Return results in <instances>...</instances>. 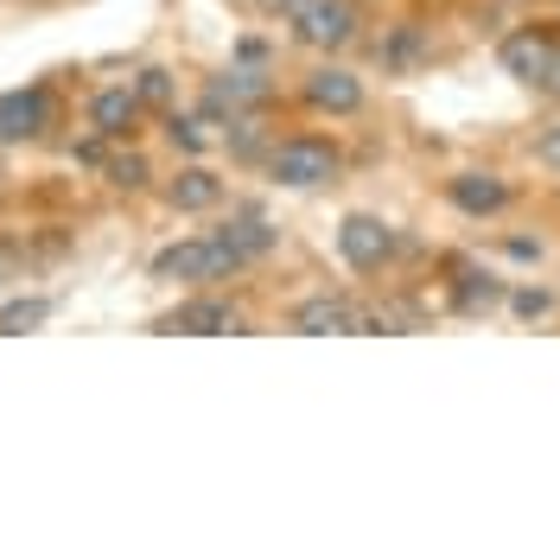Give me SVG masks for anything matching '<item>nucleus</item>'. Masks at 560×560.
Here are the masks:
<instances>
[{"mask_svg":"<svg viewBox=\"0 0 560 560\" xmlns=\"http://www.w3.org/2000/svg\"><path fill=\"white\" fill-rule=\"evenodd\" d=\"M261 173H268V185H280V191H325V185L345 178V147L325 140V135H275Z\"/></svg>","mask_w":560,"mask_h":560,"instance_id":"obj_1","label":"nucleus"},{"mask_svg":"<svg viewBox=\"0 0 560 560\" xmlns=\"http://www.w3.org/2000/svg\"><path fill=\"white\" fill-rule=\"evenodd\" d=\"M268 103H275V70L255 65V58H236L230 70L205 77V90H198V121L223 128L230 115H268Z\"/></svg>","mask_w":560,"mask_h":560,"instance_id":"obj_2","label":"nucleus"},{"mask_svg":"<svg viewBox=\"0 0 560 560\" xmlns=\"http://www.w3.org/2000/svg\"><path fill=\"white\" fill-rule=\"evenodd\" d=\"M363 26H370L363 0H306V7L287 20V38H293L300 51L338 58V51H350V45L363 38Z\"/></svg>","mask_w":560,"mask_h":560,"instance_id":"obj_3","label":"nucleus"},{"mask_svg":"<svg viewBox=\"0 0 560 560\" xmlns=\"http://www.w3.org/2000/svg\"><path fill=\"white\" fill-rule=\"evenodd\" d=\"M147 275L166 280V287H217V280H236V275H243V261L217 243V230H210V236L166 243L153 261H147Z\"/></svg>","mask_w":560,"mask_h":560,"instance_id":"obj_4","label":"nucleus"},{"mask_svg":"<svg viewBox=\"0 0 560 560\" xmlns=\"http://www.w3.org/2000/svg\"><path fill=\"white\" fill-rule=\"evenodd\" d=\"M243 325H248L243 306H236L230 293H217V287H191L173 313L153 318V331H185V338H230V331H243Z\"/></svg>","mask_w":560,"mask_h":560,"instance_id":"obj_5","label":"nucleus"},{"mask_svg":"<svg viewBox=\"0 0 560 560\" xmlns=\"http://www.w3.org/2000/svg\"><path fill=\"white\" fill-rule=\"evenodd\" d=\"M51 128H58V96H51V83L0 90V147H38Z\"/></svg>","mask_w":560,"mask_h":560,"instance_id":"obj_6","label":"nucleus"},{"mask_svg":"<svg viewBox=\"0 0 560 560\" xmlns=\"http://www.w3.org/2000/svg\"><path fill=\"white\" fill-rule=\"evenodd\" d=\"M370 325V306H357L350 293H306L287 306V331L300 338H363Z\"/></svg>","mask_w":560,"mask_h":560,"instance_id":"obj_7","label":"nucleus"},{"mask_svg":"<svg viewBox=\"0 0 560 560\" xmlns=\"http://www.w3.org/2000/svg\"><path fill=\"white\" fill-rule=\"evenodd\" d=\"M338 255H345V268H357V275H383L388 261L401 255V236H395V223H383L376 210H350L345 223H338Z\"/></svg>","mask_w":560,"mask_h":560,"instance_id":"obj_8","label":"nucleus"},{"mask_svg":"<svg viewBox=\"0 0 560 560\" xmlns=\"http://www.w3.org/2000/svg\"><path fill=\"white\" fill-rule=\"evenodd\" d=\"M300 103L313 108V115H338V121H350V115H363L370 90H363V77H357L350 65L325 58V65H313L306 77H300Z\"/></svg>","mask_w":560,"mask_h":560,"instance_id":"obj_9","label":"nucleus"},{"mask_svg":"<svg viewBox=\"0 0 560 560\" xmlns=\"http://www.w3.org/2000/svg\"><path fill=\"white\" fill-rule=\"evenodd\" d=\"M83 121H90V135L108 140V147H121V140L140 135V121H147V103L135 96V83H103L90 108H83Z\"/></svg>","mask_w":560,"mask_h":560,"instance_id":"obj_10","label":"nucleus"},{"mask_svg":"<svg viewBox=\"0 0 560 560\" xmlns=\"http://www.w3.org/2000/svg\"><path fill=\"white\" fill-rule=\"evenodd\" d=\"M223 191H230V185L210 173L205 160H185V166H178V173L166 178V185H160L166 210H178V217H210V210L223 205Z\"/></svg>","mask_w":560,"mask_h":560,"instance_id":"obj_11","label":"nucleus"},{"mask_svg":"<svg viewBox=\"0 0 560 560\" xmlns=\"http://www.w3.org/2000/svg\"><path fill=\"white\" fill-rule=\"evenodd\" d=\"M555 51H560V33H555V26H523V33H510L503 45H497V65L510 70L516 83H535L541 70L555 65Z\"/></svg>","mask_w":560,"mask_h":560,"instance_id":"obj_12","label":"nucleus"},{"mask_svg":"<svg viewBox=\"0 0 560 560\" xmlns=\"http://www.w3.org/2000/svg\"><path fill=\"white\" fill-rule=\"evenodd\" d=\"M217 243L230 248L243 268H255V261H268V255L280 248V230L261 217V210H236V217H223V223H217Z\"/></svg>","mask_w":560,"mask_h":560,"instance_id":"obj_13","label":"nucleus"},{"mask_svg":"<svg viewBox=\"0 0 560 560\" xmlns=\"http://www.w3.org/2000/svg\"><path fill=\"white\" fill-rule=\"evenodd\" d=\"M446 198H453V210H465V217H497V210H510V178L453 173L446 178Z\"/></svg>","mask_w":560,"mask_h":560,"instance_id":"obj_14","label":"nucleus"},{"mask_svg":"<svg viewBox=\"0 0 560 560\" xmlns=\"http://www.w3.org/2000/svg\"><path fill=\"white\" fill-rule=\"evenodd\" d=\"M503 300H510V287L490 275V268H458V280H453L458 313H490V306H503Z\"/></svg>","mask_w":560,"mask_h":560,"instance_id":"obj_15","label":"nucleus"},{"mask_svg":"<svg viewBox=\"0 0 560 560\" xmlns=\"http://www.w3.org/2000/svg\"><path fill=\"white\" fill-rule=\"evenodd\" d=\"M223 147H230L243 166H261L268 147H275V135L261 128V115H230V121H223Z\"/></svg>","mask_w":560,"mask_h":560,"instance_id":"obj_16","label":"nucleus"},{"mask_svg":"<svg viewBox=\"0 0 560 560\" xmlns=\"http://www.w3.org/2000/svg\"><path fill=\"white\" fill-rule=\"evenodd\" d=\"M103 178L115 185V191H147L153 166H147V153H140L135 140H121V147H108L103 153Z\"/></svg>","mask_w":560,"mask_h":560,"instance_id":"obj_17","label":"nucleus"},{"mask_svg":"<svg viewBox=\"0 0 560 560\" xmlns=\"http://www.w3.org/2000/svg\"><path fill=\"white\" fill-rule=\"evenodd\" d=\"M51 313H58V300H51V293L7 300V306H0V338H26V331H38V325H51Z\"/></svg>","mask_w":560,"mask_h":560,"instance_id":"obj_18","label":"nucleus"},{"mask_svg":"<svg viewBox=\"0 0 560 560\" xmlns=\"http://www.w3.org/2000/svg\"><path fill=\"white\" fill-rule=\"evenodd\" d=\"M135 96L147 103V115H166V108H173V96H178L173 70H166V65H147V70L135 77Z\"/></svg>","mask_w":560,"mask_h":560,"instance_id":"obj_19","label":"nucleus"},{"mask_svg":"<svg viewBox=\"0 0 560 560\" xmlns=\"http://www.w3.org/2000/svg\"><path fill=\"white\" fill-rule=\"evenodd\" d=\"M166 140H173L185 160H198V153H205V128H198V115H178V108H166Z\"/></svg>","mask_w":560,"mask_h":560,"instance_id":"obj_20","label":"nucleus"},{"mask_svg":"<svg viewBox=\"0 0 560 560\" xmlns=\"http://www.w3.org/2000/svg\"><path fill=\"white\" fill-rule=\"evenodd\" d=\"M503 306H510L516 318H548V313H555V293H548V287H510V300H503Z\"/></svg>","mask_w":560,"mask_h":560,"instance_id":"obj_21","label":"nucleus"},{"mask_svg":"<svg viewBox=\"0 0 560 560\" xmlns=\"http://www.w3.org/2000/svg\"><path fill=\"white\" fill-rule=\"evenodd\" d=\"M420 58V26H401V33L388 38V51H383V65L388 70H408Z\"/></svg>","mask_w":560,"mask_h":560,"instance_id":"obj_22","label":"nucleus"},{"mask_svg":"<svg viewBox=\"0 0 560 560\" xmlns=\"http://www.w3.org/2000/svg\"><path fill=\"white\" fill-rule=\"evenodd\" d=\"M535 160H541L548 173H560V121H555V128H548L541 140H535Z\"/></svg>","mask_w":560,"mask_h":560,"instance_id":"obj_23","label":"nucleus"},{"mask_svg":"<svg viewBox=\"0 0 560 560\" xmlns=\"http://www.w3.org/2000/svg\"><path fill=\"white\" fill-rule=\"evenodd\" d=\"M248 7H255L261 20H293V13H300L306 0H248Z\"/></svg>","mask_w":560,"mask_h":560,"instance_id":"obj_24","label":"nucleus"},{"mask_svg":"<svg viewBox=\"0 0 560 560\" xmlns=\"http://www.w3.org/2000/svg\"><path fill=\"white\" fill-rule=\"evenodd\" d=\"M528 90H541V96H548V103H560V51H555V65L541 70V77H535V83H528Z\"/></svg>","mask_w":560,"mask_h":560,"instance_id":"obj_25","label":"nucleus"},{"mask_svg":"<svg viewBox=\"0 0 560 560\" xmlns=\"http://www.w3.org/2000/svg\"><path fill=\"white\" fill-rule=\"evenodd\" d=\"M13 268H20V255H13V248H7V243H0V280H7V275H13Z\"/></svg>","mask_w":560,"mask_h":560,"instance_id":"obj_26","label":"nucleus"},{"mask_svg":"<svg viewBox=\"0 0 560 560\" xmlns=\"http://www.w3.org/2000/svg\"><path fill=\"white\" fill-rule=\"evenodd\" d=\"M0 191H7V166H0Z\"/></svg>","mask_w":560,"mask_h":560,"instance_id":"obj_27","label":"nucleus"},{"mask_svg":"<svg viewBox=\"0 0 560 560\" xmlns=\"http://www.w3.org/2000/svg\"><path fill=\"white\" fill-rule=\"evenodd\" d=\"M26 7H51V0H26Z\"/></svg>","mask_w":560,"mask_h":560,"instance_id":"obj_28","label":"nucleus"},{"mask_svg":"<svg viewBox=\"0 0 560 560\" xmlns=\"http://www.w3.org/2000/svg\"><path fill=\"white\" fill-rule=\"evenodd\" d=\"M548 7H560V0H548Z\"/></svg>","mask_w":560,"mask_h":560,"instance_id":"obj_29","label":"nucleus"}]
</instances>
